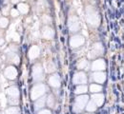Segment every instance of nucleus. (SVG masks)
<instances>
[{
	"mask_svg": "<svg viewBox=\"0 0 124 114\" xmlns=\"http://www.w3.org/2000/svg\"><path fill=\"white\" fill-rule=\"evenodd\" d=\"M89 102V96L86 94H81L78 95V97L76 98L75 103H74V111L76 113H80L81 111H83L86 107L87 103Z\"/></svg>",
	"mask_w": 124,
	"mask_h": 114,
	"instance_id": "obj_1",
	"label": "nucleus"
},
{
	"mask_svg": "<svg viewBox=\"0 0 124 114\" xmlns=\"http://www.w3.org/2000/svg\"><path fill=\"white\" fill-rule=\"evenodd\" d=\"M86 19L89 25L97 26L99 22V14L93 7H89L86 9Z\"/></svg>",
	"mask_w": 124,
	"mask_h": 114,
	"instance_id": "obj_2",
	"label": "nucleus"
},
{
	"mask_svg": "<svg viewBox=\"0 0 124 114\" xmlns=\"http://www.w3.org/2000/svg\"><path fill=\"white\" fill-rule=\"evenodd\" d=\"M48 90L47 88L46 85L44 84H36L32 88H31V100H37L38 98L42 97L46 91Z\"/></svg>",
	"mask_w": 124,
	"mask_h": 114,
	"instance_id": "obj_3",
	"label": "nucleus"
},
{
	"mask_svg": "<svg viewBox=\"0 0 124 114\" xmlns=\"http://www.w3.org/2000/svg\"><path fill=\"white\" fill-rule=\"evenodd\" d=\"M32 78L35 82H40L44 78V70L40 64H35L32 67Z\"/></svg>",
	"mask_w": 124,
	"mask_h": 114,
	"instance_id": "obj_4",
	"label": "nucleus"
},
{
	"mask_svg": "<svg viewBox=\"0 0 124 114\" xmlns=\"http://www.w3.org/2000/svg\"><path fill=\"white\" fill-rule=\"evenodd\" d=\"M88 82V76L84 71H78L73 77V83L75 85H86Z\"/></svg>",
	"mask_w": 124,
	"mask_h": 114,
	"instance_id": "obj_5",
	"label": "nucleus"
},
{
	"mask_svg": "<svg viewBox=\"0 0 124 114\" xmlns=\"http://www.w3.org/2000/svg\"><path fill=\"white\" fill-rule=\"evenodd\" d=\"M69 30L72 33H77L80 29V23L78 20V16L76 15H71L69 18Z\"/></svg>",
	"mask_w": 124,
	"mask_h": 114,
	"instance_id": "obj_6",
	"label": "nucleus"
},
{
	"mask_svg": "<svg viewBox=\"0 0 124 114\" xmlns=\"http://www.w3.org/2000/svg\"><path fill=\"white\" fill-rule=\"evenodd\" d=\"M103 52H104V48H103L102 44H100V43H94L93 45V47H92L90 57L91 58L99 57L101 54H103Z\"/></svg>",
	"mask_w": 124,
	"mask_h": 114,
	"instance_id": "obj_7",
	"label": "nucleus"
},
{
	"mask_svg": "<svg viewBox=\"0 0 124 114\" xmlns=\"http://www.w3.org/2000/svg\"><path fill=\"white\" fill-rule=\"evenodd\" d=\"M17 74H18L17 69L14 66H9L4 70V75L9 80H16V77H17Z\"/></svg>",
	"mask_w": 124,
	"mask_h": 114,
	"instance_id": "obj_8",
	"label": "nucleus"
},
{
	"mask_svg": "<svg viewBox=\"0 0 124 114\" xmlns=\"http://www.w3.org/2000/svg\"><path fill=\"white\" fill-rule=\"evenodd\" d=\"M85 43V38L82 35H75L71 38L70 40V45L72 48L76 49V48H79L81 46H83Z\"/></svg>",
	"mask_w": 124,
	"mask_h": 114,
	"instance_id": "obj_9",
	"label": "nucleus"
},
{
	"mask_svg": "<svg viewBox=\"0 0 124 114\" xmlns=\"http://www.w3.org/2000/svg\"><path fill=\"white\" fill-rule=\"evenodd\" d=\"M106 67L105 61L103 59H96L91 64V69L93 71H102Z\"/></svg>",
	"mask_w": 124,
	"mask_h": 114,
	"instance_id": "obj_10",
	"label": "nucleus"
},
{
	"mask_svg": "<svg viewBox=\"0 0 124 114\" xmlns=\"http://www.w3.org/2000/svg\"><path fill=\"white\" fill-rule=\"evenodd\" d=\"M92 79L95 83L102 85L104 82L106 81V74L103 71H94L92 75Z\"/></svg>",
	"mask_w": 124,
	"mask_h": 114,
	"instance_id": "obj_11",
	"label": "nucleus"
},
{
	"mask_svg": "<svg viewBox=\"0 0 124 114\" xmlns=\"http://www.w3.org/2000/svg\"><path fill=\"white\" fill-rule=\"evenodd\" d=\"M49 85L54 88H58L60 87V77L58 74L54 73L49 77Z\"/></svg>",
	"mask_w": 124,
	"mask_h": 114,
	"instance_id": "obj_12",
	"label": "nucleus"
},
{
	"mask_svg": "<svg viewBox=\"0 0 124 114\" xmlns=\"http://www.w3.org/2000/svg\"><path fill=\"white\" fill-rule=\"evenodd\" d=\"M41 34H42V36H43L45 39H53L54 36V30H53L50 26L46 25V26H44V27L42 28Z\"/></svg>",
	"mask_w": 124,
	"mask_h": 114,
	"instance_id": "obj_13",
	"label": "nucleus"
},
{
	"mask_svg": "<svg viewBox=\"0 0 124 114\" xmlns=\"http://www.w3.org/2000/svg\"><path fill=\"white\" fill-rule=\"evenodd\" d=\"M7 94H8V99H18L19 98V89L16 86L10 87L7 89Z\"/></svg>",
	"mask_w": 124,
	"mask_h": 114,
	"instance_id": "obj_14",
	"label": "nucleus"
},
{
	"mask_svg": "<svg viewBox=\"0 0 124 114\" xmlns=\"http://www.w3.org/2000/svg\"><path fill=\"white\" fill-rule=\"evenodd\" d=\"M104 100H105V97H104V95L101 92H99V93H93V95H92V101L97 107L102 106L103 103H104Z\"/></svg>",
	"mask_w": 124,
	"mask_h": 114,
	"instance_id": "obj_15",
	"label": "nucleus"
},
{
	"mask_svg": "<svg viewBox=\"0 0 124 114\" xmlns=\"http://www.w3.org/2000/svg\"><path fill=\"white\" fill-rule=\"evenodd\" d=\"M40 54V49L37 46H31V48L29 49V58L30 60H34L38 58Z\"/></svg>",
	"mask_w": 124,
	"mask_h": 114,
	"instance_id": "obj_16",
	"label": "nucleus"
},
{
	"mask_svg": "<svg viewBox=\"0 0 124 114\" xmlns=\"http://www.w3.org/2000/svg\"><path fill=\"white\" fill-rule=\"evenodd\" d=\"M46 105V97L43 96V97L38 98L37 100H35V103H34V109L36 111L38 110H41Z\"/></svg>",
	"mask_w": 124,
	"mask_h": 114,
	"instance_id": "obj_17",
	"label": "nucleus"
},
{
	"mask_svg": "<svg viewBox=\"0 0 124 114\" xmlns=\"http://www.w3.org/2000/svg\"><path fill=\"white\" fill-rule=\"evenodd\" d=\"M89 67H91V64L89 63L88 60L86 59H81L79 60L78 63V68L80 69V70H86L88 69Z\"/></svg>",
	"mask_w": 124,
	"mask_h": 114,
	"instance_id": "obj_18",
	"label": "nucleus"
},
{
	"mask_svg": "<svg viewBox=\"0 0 124 114\" xmlns=\"http://www.w3.org/2000/svg\"><path fill=\"white\" fill-rule=\"evenodd\" d=\"M17 10L20 13L22 14H27L29 12H30V7L28 4L26 3H18L17 5Z\"/></svg>",
	"mask_w": 124,
	"mask_h": 114,
	"instance_id": "obj_19",
	"label": "nucleus"
},
{
	"mask_svg": "<svg viewBox=\"0 0 124 114\" xmlns=\"http://www.w3.org/2000/svg\"><path fill=\"white\" fill-rule=\"evenodd\" d=\"M89 90L91 93H99L103 90V87L100 84H91L89 87Z\"/></svg>",
	"mask_w": 124,
	"mask_h": 114,
	"instance_id": "obj_20",
	"label": "nucleus"
},
{
	"mask_svg": "<svg viewBox=\"0 0 124 114\" xmlns=\"http://www.w3.org/2000/svg\"><path fill=\"white\" fill-rule=\"evenodd\" d=\"M88 89H89V87H87V85H78L75 92L78 95H81V94H85L88 91Z\"/></svg>",
	"mask_w": 124,
	"mask_h": 114,
	"instance_id": "obj_21",
	"label": "nucleus"
},
{
	"mask_svg": "<svg viewBox=\"0 0 124 114\" xmlns=\"http://www.w3.org/2000/svg\"><path fill=\"white\" fill-rule=\"evenodd\" d=\"M55 104V97L54 94H49L46 97V105L49 107H54Z\"/></svg>",
	"mask_w": 124,
	"mask_h": 114,
	"instance_id": "obj_22",
	"label": "nucleus"
},
{
	"mask_svg": "<svg viewBox=\"0 0 124 114\" xmlns=\"http://www.w3.org/2000/svg\"><path fill=\"white\" fill-rule=\"evenodd\" d=\"M96 108H97V106L93 103V101L88 102V103H87V105H86V107H85V109H86L87 111H90V112H93V111H95V110H96Z\"/></svg>",
	"mask_w": 124,
	"mask_h": 114,
	"instance_id": "obj_23",
	"label": "nucleus"
},
{
	"mask_svg": "<svg viewBox=\"0 0 124 114\" xmlns=\"http://www.w3.org/2000/svg\"><path fill=\"white\" fill-rule=\"evenodd\" d=\"M6 114H20V109L17 107H11L6 109Z\"/></svg>",
	"mask_w": 124,
	"mask_h": 114,
	"instance_id": "obj_24",
	"label": "nucleus"
},
{
	"mask_svg": "<svg viewBox=\"0 0 124 114\" xmlns=\"http://www.w3.org/2000/svg\"><path fill=\"white\" fill-rule=\"evenodd\" d=\"M8 25H9V20H8V18H6V17H0V28H1V29L7 28Z\"/></svg>",
	"mask_w": 124,
	"mask_h": 114,
	"instance_id": "obj_25",
	"label": "nucleus"
},
{
	"mask_svg": "<svg viewBox=\"0 0 124 114\" xmlns=\"http://www.w3.org/2000/svg\"><path fill=\"white\" fill-rule=\"evenodd\" d=\"M47 71L48 72H54V70H55V66L54 63H49L48 65H47Z\"/></svg>",
	"mask_w": 124,
	"mask_h": 114,
	"instance_id": "obj_26",
	"label": "nucleus"
},
{
	"mask_svg": "<svg viewBox=\"0 0 124 114\" xmlns=\"http://www.w3.org/2000/svg\"><path fill=\"white\" fill-rule=\"evenodd\" d=\"M11 15H12V17H14V18L18 17V15H19V12H18V10L16 9V8L12 9V10H11Z\"/></svg>",
	"mask_w": 124,
	"mask_h": 114,
	"instance_id": "obj_27",
	"label": "nucleus"
},
{
	"mask_svg": "<svg viewBox=\"0 0 124 114\" xmlns=\"http://www.w3.org/2000/svg\"><path fill=\"white\" fill-rule=\"evenodd\" d=\"M42 21H43V23L44 24H50L51 23V21H52V18L49 16V15H43L42 17Z\"/></svg>",
	"mask_w": 124,
	"mask_h": 114,
	"instance_id": "obj_28",
	"label": "nucleus"
},
{
	"mask_svg": "<svg viewBox=\"0 0 124 114\" xmlns=\"http://www.w3.org/2000/svg\"><path fill=\"white\" fill-rule=\"evenodd\" d=\"M37 114H52L51 113V110L50 109H41L38 111Z\"/></svg>",
	"mask_w": 124,
	"mask_h": 114,
	"instance_id": "obj_29",
	"label": "nucleus"
},
{
	"mask_svg": "<svg viewBox=\"0 0 124 114\" xmlns=\"http://www.w3.org/2000/svg\"><path fill=\"white\" fill-rule=\"evenodd\" d=\"M3 42H4V41H3V39H1V38H0V46L3 44Z\"/></svg>",
	"mask_w": 124,
	"mask_h": 114,
	"instance_id": "obj_30",
	"label": "nucleus"
},
{
	"mask_svg": "<svg viewBox=\"0 0 124 114\" xmlns=\"http://www.w3.org/2000/svg\"><path fill=\"white\" fill-rule=\"evenodd\" d=\"M17 2H18V0H13V3H14V4H16Z\"/></svg>",
	"mask_w": 124,
	"mask_h": 114,
	"instance_id": "obj_31",
	"label": "nucleus"
},
{
	"mask_svg": "<svg viewBox=\"0 0 124 114\" xmlns=\"http://www.w3.org/2000/svg\"><path fill=\"white\" fill-rule=\"evenodd\" d=\"M84 1H92V0H84Z\"/></svg>",
	"mask_w": 124,
	"mask_h": 114,
	"instance_id": "obj_32",
	"label": "nucleus"
},
{
	"mask_svg": "<svg viewBox=\"0 0 124 114\" xmlns=\"http://www.w3.org/2000/svg\"><path fill=\"white\" fill-rule=\"evenodd\" d=\"M87 114H93V113H87Z\"/></svg>",
	"mask_w": 124,
	"mask_h": 114,
	"instance_id": "obj_33",
	"label": "nucleus"
}]
</instances>
